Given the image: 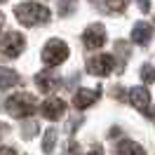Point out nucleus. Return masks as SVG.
Instances as JSON below:
<instances>
[{
    "mask_svg": "<svg viewBox=\"0 0 155 155\" xmlns=\"http://www.w3.org/2000/svg\"><path fill=\"white\" fill-rule=\"evenodd\" d=\"M113 64H115V59L110 57V54H97V57L89 59V73L92 75H108L110 71H113Z\"/></svg>",
    "mask_w": 155,
    "mask_h": 155,
    "instance_id": "39448f33",
    "label": "nucleus"
},
{
    "mask_svg": "<svg viewBox=\"0 0 155 155\" xmlns=\"http://www.w3.org/2000/svg\"><path fill=\"white\" fill-rule=\"evenodd\" d=\"M97 99H99V92H94V89H80L75 94V99H73V106H75L78 110H82V108L92 106Z\"/></svg>",
    "mask_w": 155,
    "mask_h": 155,
    "instance_id": "9d476101",
    "label": "nucleus"
},
{
    "mask_svg": "<svg viewBox=\"0 0 155 155\" xmlns=\"http://www.w3.org/2000/svg\"><path fill=\"white\" fill-rule=\"evenodd\" d=\"M54 141H57V132H54V129H47L45 141H42V150H45V153H52V150H54Z\"/></svg>",
    "mask_w": 155,
    "mask_h": 155,
    "instance_id": "ddd939ff",
    "label": "nucleus"
},
{
    "mask_svg": "<svg viewBox=\"0 0 155 155\" xmlns=\"http://www.w3.org/2000/svg\"><path fill=\"white\" fill-rule=\"evenodd\" d=\"M14 12H17V19H19L24 26H35V24H47L49 21V10L45 5H40V2L17 5Z\"/></svg>",
    "mask_w": 155,
    "mask_h": 155,
    "instance_id": "f257e3e1",
    "label": "nucleus"
},
{
    "mask_svg": "<svg viewBox=\"0 0 155 155\" xmlns=\"http://www.w3.org/2000/svg\"><path fill=\"white\" fill-rule=\"evenodd\" d=\"M19 82V75L10 68H0V89H10L12 85Z\"/></svg>",
    "mask_w": 155,
    "mask_h": 155,
    "instance_id": "f8f14e48",
    "label": "nucleus"
},
{
    "mask_svg": "<svg viewBox=\"0 0 155 155\" xmlns=\"http://www.w3.org/2000/svg\"><path fill=\"white\" fill-rule=\"evenodd\" d=\"M89 155H104V153H101V150H92Z\"/></svg>",
    "mask_w": 155,
    "mask_h": 155,
    "instance_id": "dca6fc26",
    "label": "nucleus"
},
{
    "mask_svg": "<svg viewBox=\"0 0 155 155\" xmlns=\"http://www.w3.org/2000/svg\"><path fill=\"white\" fill-rule=\"evenodd\" d=\"M24 35L21 33H7L0 38V54L5 57H19L21 49H24Z\"/></svg>",
    "mask_w": 155,
    "mask_h": 155,
    "instance_id": "20e7f679",
    "label": "nucleus"
},
{
    "mask_svg": "<svg viewBox=\"0 0 155 155\" xmlns=\"http://www.w3.org/2000/svg\"><path fill=\"white\" fill-rule=\"evenodd\" d=\"M141 78H143L146 82L155 80V73H153V68H150V66H143V68H141Z\"/></svg>",
    "mask_w": 155,
    "mask_h": 155,
    "instance_id": "4468645a",
    "label": "nucleus"
},
{
    "mask_svg": "<svg viewBox=\"0 0 155 155\" xmlns=\"http://www.w3.org/2000/svg\"><path fill=\"white\" fill-rule=\"evenodd\" d=\"M5 108L17 117H28V115L35 113V99L31 97V94H26V92H19V94L7 99Z\"/></svg>",
    "mask_w": 155,
    "mask_h": 155,
    "instance_id": "f03ea898",
    "label": "nucleus"
},
{
    "mask_svg": "<svg viewBox=\"0 0 155 155\" xmlns=\"http://www.w3.org/2000/svg\"><path fill=\"white\" fill-rule=\"evenodd\" d=\"M117 155H146L143 148L134 141H120L117 143Z\"/></svg>",
    "mask_w": 155,
    "mask_h": 155,
    "instance_id": "9b49d317",
    "label": "nucleus"
},
{
    "mask_svg": "<svg viewBox=\"0 0 155 155\" xmlns=\"http://www.w3.org/2000/svg\"><path fill=\"white\" fill-rule=\"evenodd\" d=\"M0 28H2V14H0Z\"/></svg>",
    "mask_w": 155,
    "mask_h": 155,
    "instance_id": "f3484780",
    "label": "nucleus"
},
{
    "mask_svg": "<svg viewBox=\"0 0 155 155\" xmlns=\"http://www.w3.org/2000/svg\"><path fill=\"white\" fill-rule=\"evenodd\" d=\"M0 155H17L14 148H0Z\"/></svg>",
    "mask_w": 155,
    "mask_h": 155,
    "instance_id": "2eb2a0df",
    "label": "nucleus"
},
{
    "mask_svg": "<svg viewBox=\"0 0 155 155\" xmlns=\"http://www.w3.org/2000/svg\"><path fill=\"white\" fill-rule=\"evenodd\" d=\"M82 40H85V47L87 49H99V47H104V42H106V31H104L101 24H92L85 31Z\"/></svg>",
    "mask_w": 155,
    "mask_h": 155,
    "instance_id": "423d86ee",
    "label": "nucleus"
},
{
    "mask_svg": "<svg viewBox=\"0 0 155 155\" xmlns=\"http://www.w3.org/2000/svg\"><path fill=\"white\" fill-rule=\"evenodd\" d=\"M150 35H153V26H150V24H146V21L134 24V28H132V40H134V42L146 45V42L150 40Z\"/></svg>",
    "mask_w": 155,
    "mask_h": 155,
    "instance_id": "1a4fd4ad",
    "label": "nucleus"
},
{
    "mask_svg": "<svg viewBox=\"0 0 155 155\" xmlns=\"http://www.w3.org/2000/svg\"><path fill=\"white\" fill-rule=\"evenodd\" d=\"M68 59V45L64 42V40H49L47 45H45V49H42V61L47 64V66H59V64H64Z\"/></svg>",
    "mask_w": 155,
    "mask_h": 155,
    "instance_id": "7ed1b4c3",
    "label": "nucleus"
},
{
    "mask_svg": "<svg viewBox=\"0 0 155 155\" xmlns=\"http://www.w3.org/2000/svg\"><path fill=\"white\" fill-rule=\"evenodd\" d=\"M129 101L134 104V108H139L141 113L148 115V106H150V92L146 87H134L129 89Z\"/></svg>",
    "mask_w": 155,
    "mask_h": 155,
    "instance_id": "6e6552de",
    "label": "nucleus"
},
{
    "mask_svg": "<svg viewBox=\"0 0 155 155\" xmlns=\"http://www.w3.org/2000/svg\"><path fill=\"white\" fill-rule=\"evenodd\" d=\"M40 110H42V115L47 117V120H59V117H64V113H66V101L59 99V97H52L40 106Z\"/></svg>",
    "mask_w": 155,
    "mask_h": 155,
    "instance_id": "0eeeda50",
    "label": "nucleus"
}]
</instances>
